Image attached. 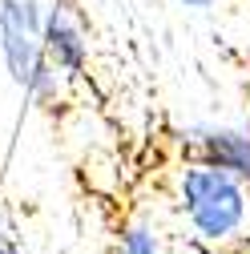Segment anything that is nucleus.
<instances>
[{
    "instance_id": "1",
    "label": "nucleus",
    "mask_w": 250,
    "mask_h": 254,
    "mask_svg": "<svg viewBox=\"0 0 250 254\" xmlns=\"http://www.w3.org/2000/svg\"><path fill=\"white\" fill-rule=\"evenodd\" d=\"M178 210L202 246L226 250L250 230V186L218 166L186 162L178 170Z\"/></svg>"
},
{
    "instance_id": "2",
    "label": "nucleus",
    "mask_w": 250,
    "mask_h": 254,
    "mask_svg": "<svg viewBox=\"0 0 250 254\" xmlns=\"http://www.w3.org/2000/svg\"><path fill=\"white\" fill-rule=\"evenodd\" d=\"M41 16L45 8L37 0H0V61L37 105H57L65 93V77H61L41 45Z\"/></svg>"
},
{
    "instance_id": "3",
    "label": "nucleus",
    "mask_w": 250,
    "mask_h": 254,
    "mask_svg": "<svg viewBox=\"0 0 250 254\" xmlns=\"http://www.w3.org/2000/svg\"><path fill=\"white\" fill-rule=\"evenodd\" d=\"M178 141L186 149V162L218 166V170H226L250 186V129L202 121V125H186Z\"/></svg>"
},
{
    "instance_id": "4",
    "label": "nucleus",
    "mask_w": 250,
    "mask_h": 254,
    "mask_svg": "<svg viewBox=\"0 0 250 254\" xmlns=\"http://www.w3.org/2000/svg\"><path fill=\"white\" fill-rule=\"evenodd\" d=\"M41 45H45V57L49 65L73 81V77H85L89 69V33L81 28V20L73 16L69 4H49L45 16H41Z\"/></svg>"
},
{
    "instance_id": "5",
    "label": "nucleus",
    "mask_w": 250,
    "mask_h": 254,
    "mask_svg": "<svg viewBox=\"0 0 250 254\" xmlns=\"http://www.w3.org/2000/svg\"><path fill=\"white\" fill-rule=\"evenodd\" d=\"M117 254H162V246H158V234L145 222H129L117 238Z\"/></svg>"
},
{
    "instance_id": "6",
    "label": "nucleus",
    "mask_w": 250,
    "mask_h": 254,
    "mask_svg": "<svg viewBox=\"0 0 250 254\" xmlns=\"http://www.w3.org/2000/svg\"><path fill=\"white\" fill-rule=\"evenodd\" d=\"M182 8H210V0H178Z\"/></svg>"
},
{
    "instance_id": "7",
    "label": "nucleus",
    "mask_w": 250,
    "mask_h": 254,
    "mask_svg": "<svg viewBox=\"0 0 250 254\" xmlns=\"http://www.w3.org/2000/svg\"><path fill=\"white\" fill-rule=\"evenodd\" d=\"M0 254H24L20 246H12V242H0Z\"/></svg>"
}]
</instances>
